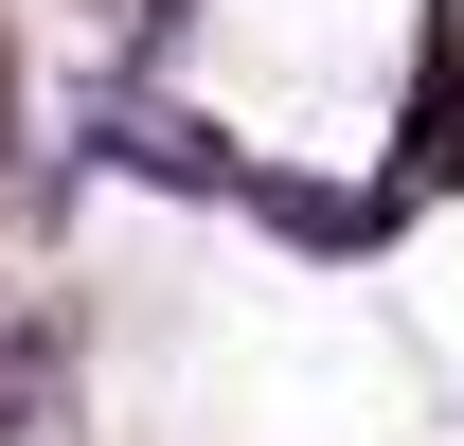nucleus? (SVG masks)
Listing matches in <instances>:
<instances>
[{"mask_svg":"<svg viewBox=\"0 0 464 446\" xmlns=\"http://www.w3.org/2000/svg\"><path fill=\"white\" fill-rule=\"evenodd\" d=\"M464 179V0H429V72H411V179H393V215L411 197H447Z\"/></svg>","mask_w":464,"mask_h":446,"instance_id":"1","label":"nucleus"},{"mask_svg":"<svg viewBox=\"0 0 464 446\" xmlns=\"http://www.w3.org/2000/svg\"><path fill=\"white\" fill-rule=\"evenodd\" d=\"M0 108H18V18H0Z\"/></svg>","mask_w":464,"mask_h":446,"instance_id":"3","label":"nucleus"},{"mask_svg":"<svg viewBox=\"0 0 464 446\" xmlns=\"http://www.w3.org/2000/svg\"><path fill=\"white\" fill-rule=\"evenodd\" d=\"M54 393H72V339H0V446L36 429V411H54Z\"/></svg>","mask_w":464,"mask_h":446,"instance_id":"2","label":"nucleus"}]
</instances>
